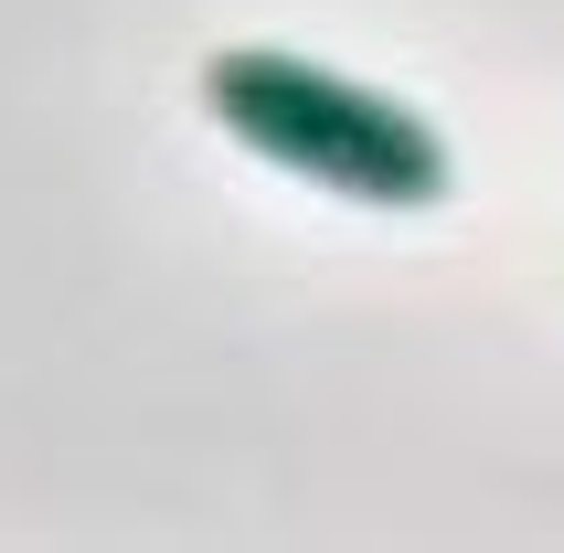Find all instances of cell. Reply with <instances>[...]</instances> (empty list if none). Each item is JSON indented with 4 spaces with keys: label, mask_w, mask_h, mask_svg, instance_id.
Segmentation results:
<instances>
[{
    "label": "cell",
    "mask_w": 564,
    "mask_h": 553,
    "mask_svg": "<svg viewBox=\"0 0 564 553\" xmlns=\"http://www.w3.org/2000/svg\"><path fill=\"white\" fill-rule=\"evenodd\" d=\"M203 107H214L224 139H246L256 160H278V171L341 192V203H373V214H426V203H447V139L415 118V107L351 86L330 64L214 54L203 64Z\"/></svg>",
    "instance_id": "1"
}]
</instances>
